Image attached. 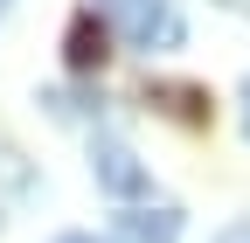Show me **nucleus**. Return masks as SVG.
Segmentation results:
<instances>
[{
  "instance_id": "1",
  "label": "nucleus",
  "mask_w": 250,
  "mask_h": 243,
  "mask_svg": "<svg viewBox=\"0 0 250 243\" xmlns=\"http://www.w3.org/2000/svg\"><path fill=\"white\" fill-rule=\"evenodd\" d=\"M90 7H98V21L125 49H181L188 42V21L167 0H90Z\"/></svg>"
},
{
  "instance_id": "2",
  "label": "nucleus",
  "mask_w": 250,
  "mask_h": 243,
  "mask_svg": "<svg viewBox=\"0 0 250 243\" xmlns=\"http://www.w3.org/2000/svg\"><path fill=\"white\" fill-rule=\"evenodd\" d=\"M90 174H98V188L111 195V202H146V167H139V153L125 139H98L90 146Z\"/></svg>"
},
{
  "instance_id": "3",
  "label": "nucleus",
  "mask_w": 250,
  "mask_h": 243,
  "mask_svg": "<svg viewBox=\"0 0 250 243\" xmlns=\"http://www.w3.org/2000/svg\"><path fill=\"white\" fill-rule=\"evenodd\" d=\"M104 42H111V28L98 21V7H83V14H77L70 28H62V63H70L77 77H90V70H98L104 56H111Z\"/></svg>"
},
{
  "instance_id": "4",
  "label": "nucleus",
  "mask_w": 250,
  "mask_h": 243,
  "mask_svg": "<svg viewBox=\"0 0 250 243\" xmlns=\"http://www.w3.org/2000/svg\"><path fill=\"white\" fill-rule=\"evenodd\" d=\"M118 243H181V208H125V216H118Z\"/></svg>"
},
{
  "instance_id": "5",
  "label": "nucleus",
  "mask_w": 250,
  "mask_h": 243,
  "mask_svg": "<svg viewBox=\"0 0 250 243\" xmlns=\"http://www.w3.org/2000/svg\"><path fill=\"white\" fill-rule=\"evenodd\" d=\"M146 104H160L181 125H208V90H195V83H146Z\"/></svg>"
},
{
  "instance_id": "6",
  "label": "nucleus",
  "mask_w": 250,
  "mask_h": 243,
  "mask_svg": "<svg viewBox=\"0 0 250 243\" xmlns=\"http://www.w3.org/2000/svg\"><path fill=\"white\" fill-rule=\"evenodd\" d=\"M56 243H104V236H83V229H70V236H56Z\"/></svg>"
},
{
  "instance_id": "7",
  "label": "nucleus",
  "mask_w": 250,
  "mask_h": 243,
  "mask_svg": "<svg viewBox=\"0 0 250 243\" xmlns=\"http://www.w3.org/2000/svg\"><path fill=\"white\" fill-rule=\"evenodd\" d=\"M243 132H250V77H243Z\"/></svg>"
},
{
  "instance_id": "8",
  "label": "nucleus",
  "mask_w": 250,
  "mask_h": 243,
  "mask_svg": "<svg viewBox=\"0 0 250 243\" xmlns=\"http://www.w3.org/2000/svg\"><path fill=\"white\" fill-rule=\"evenodd\" d=\"M223 7H236V14H250V0H223Z\"/></svg>"
},
{
  "instance_id": "9",
  "label": "nucleus",
  "mask_w": 250,
  "mask_h": 243,
  "mask_svg": "<svg viewBox=\"0 0 250 243\" xmlns=\"http://www.w3.org/2000/svg\"><path fill=\"white\" fill-rule=\"evenodd\" d=\"M0 7H7V0H0Z\"/></svg>"
}]
</instances>
